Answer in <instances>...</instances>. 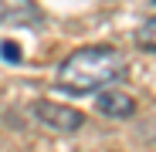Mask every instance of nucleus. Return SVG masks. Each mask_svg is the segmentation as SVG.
Listing matches in <instances>:
<instances>
[{
  "mask_svg": "<svg viewBox=\"0 0 156 152\" xmlns=\"http://www.w3.org/2000/svg\"><path fill=\"white\" fill-rule=\"evenodd\" d=\"M126 78V58L109 44L78 47L58 68V88L65 95H95Z\"/></svg>",
  "mask_w": 156,
  "mask_h": 152,
  "instance_id": "nucleus-1",
  "label": "nucleus"
},
{
  "mask_svg": "<svg viewBox=\"0 0 156 152\" xmlns=\"http://www.w3.org/2000/svg\"><path fill=\"white\" fill-rule=\"evenodd\" d=\"M34 118L41 122V125H48V129H55V132H61V135H68V132H78L85 125V115L82 112H75V108H68V105H58V101H48V98H41V101H34Z\"/></svg>",
  "mask_w": 156,
  "mask_h": 152,
  "instance_id": "nucleus-2",
  "label": "nucleus"
},
{
  "mask_svg": "<svg viewBox=\"0 0 156 152\" xmlns=\"http://www.w3.org/2000/svg\"><path fill=\"white\" fill-rule=\"evenodd\" d=\"M95 108L105 118H133L136 115V98L126 95V91H119V88H105V91H98Z\"/></svg>",
  "mask_w": 156,
  "mask_h": 152,
  "instance_id": "nucleus-3",
  "label": "nucleus"
},
{
  "mask_svg": "<svg viewBox=\"0 0 156 152\" xmlns=\"http://www.w3.org/2000/svg\"><path fill=\"white\" fill-rule=\"evenodd\" d=\"M37 4L31 0H0V27L4 24H27V20H37Z\"/></svg>",
  "mask_w": 156,
  "mask_h": 152,
  "instance_id": "nucleus-4",
  "label": "nucleus"
},
{
  "mask_svg": "<svg viewBox=\"0 0 156 152\" xmlns=\"http://www.w3.org/2000/svg\"><path fill=\"white\" fill-rule=\"evenodd\" d=\"M136 47L139 51H149V54H156V17H149L146 24H139L136 34H133Z\"/></svg>",
  "mask_w": 156,
  "mask_h": 152,
  "instance_id": "nucleus-5",
  "label": "nucleus"
},
{
  "mask_svg": "<svg viewBox=\"0 0 156 152\" xmlns=\"http://www.w3.org/2000/svg\"><path fill=\"white\" fill-rule=\"evenodd\" d=\"M0 51H4V54H7L14 64H20V47H17L14 41H0Z\"/></svg>",
  "mask_w": 156,
  "mask_h": 152,
  "instance_id": "nucleus-6",
  "label": "nucleus"
},
{
  "mask_svg": "<svg viewBox=\"0 0 156 152\" xmlns=\"http://www.w3.org/2000/svg\"><path fill=\"white\" fill-rule=\"evenodd\" d=\"M153 4H156V0H153Z\"/></svg>",
  "mask_w": 156,
  "mask_h": 152,
  "instance_id": "nucleus-7",
  "label": "nucleus"
}]
</instances>
